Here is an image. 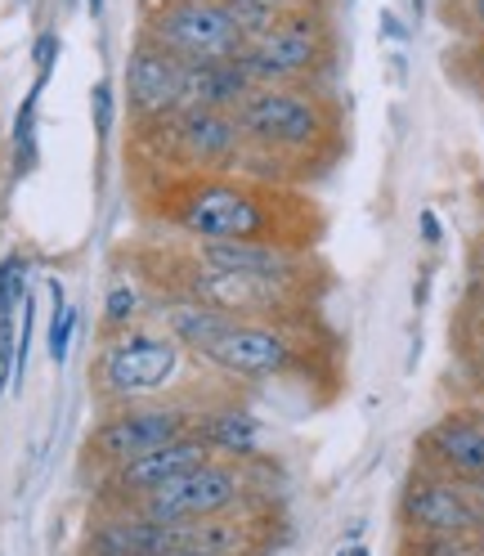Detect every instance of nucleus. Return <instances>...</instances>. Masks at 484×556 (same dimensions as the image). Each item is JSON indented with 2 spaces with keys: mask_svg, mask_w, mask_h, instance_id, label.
I'll list each match as a JSON object with an SVG mask.
<instances>
[{
  "mask_svg": "<svg viewBox=\"0 0 484 556\" xmlns=\"http://www.w3.org/2000/svg\"><path fill=\"white\" fill-rule=\"evenodd\" d=\"M189 368V351L166 337L157 324H140L130 332L103 337L99 355L90 364V387L103 408H126V404H149L180 395V381Z\"/></svg>",
  "mask_w": 484,
  "mask_h": 556,
  "instance_id": "4",
  "label": "nucleus"
},
{
  "mask_svg": "<svg viewBox=\"0 0 484 556\" xmlns=\"http://www.w3.org/2000/svg\"><path fill=\"white\" fill-rule=\"evenodd\" d=\"M166 556H206V552H166Z\"/></svg>",
  "mask_w": 484,
  "mask_h": 556,
  "instance_id": "33",
  "label": "nucleus"
},
{
  "mask_svg": "<svg viewBox=\"0 0 484 556\" xmlns=\"http://www.w3.org/2000/svg\"><path fill=\"white\" fill-rule=\"evenodd\" d=\"M162 225L184 242H279L309 252L323 229L319 206L301 189L265 185L238 170L166 176L157 193Z\"/></svg>",
  "mask_w": 484,
  "mask_h": 556,
  "instance_id": "1",
  "label": "nucleus"
},
{
  "mask_svg": "<svg viewBox=\"0 0 484 556\" xmlns=\"http://www.w3.org/2000/svg\"><path fill=\"white\" fill-rule=\"evenodd\" d=\"M467 490H471V494H475V503L484 507V480H471V484H467Z\"/></svg>",
  "mask_w": 484,
  "mask_h": 556,
  "instance_id": "31",
  "label": "nucleus"
},
{
  "mask_svg": "<svg viewBox=\"0 0 484 556\" xmlns=\"http://www.w3.org/2000/svg\"><path fill=\"white\" fill-rule=\"evenodd\" d=\"M31 63H37V77L50 81L54 63H59V37H54V31H41V37H37V46H31Z\"/></svg>",
  "mask_w": 484,
  "mask_h": 556,
  "instance_id": "25",
  "label": "nucleus"
},
{
  "mask_svg": "<svg viewBox=\"0 0 484 556\" xmlns=\"http://www.w3.org/2000/svg\"><path fill=\"white\" fill-rule=\"evenodd\" d=\"M206 458H212V448L202 444L198 431H189L180 440L153 448V454H144V458H130V463H122L113 471H103V498H109L113 507H135L140 498L157 494L162 484H170V480H180L184 471L202 467Z\"/></svg>",
  "mask_w": 484,
  "mask_h": 556,
  "instance_id": "12",
  "label": "nucleus"
},
{
  "mask_svg": "<svg viewBox=\"0 0 484 556\" xmlns=\"http://www.w3.org/2000/svg\"><path fill=\"white\" fill-rule=\"evenodd\" d=\"M247 94H252V81L242 77V67H238L233 59H220V63H184L180 113H184V109L233 113Z\"/></svg>",
  "mask_w": 484,
  "mask_h": 556,
  "instance_id": "16",
  "label": "nucleus"
},
{
  "mask_svg": "<svg viewBox=\"0 0 484 556\" xmlns=\"http://www.w3.org/2000/svg\"><path fill=\"white\" fill-rule=\"evenodd\" d=\"M86 10H90V18H99L103 14V0H86Z\"/></svg>",
  "mask_w": 484,
  "mask_h": 556,
  "instance_id": "32",
  "label": "nucleus"
},
{
  "mask_svg": "<svg viewBox=\"0 0 484 556\" xmlns=\"http://www.w3.org/2000/svg\"><path fill=\"white\" fill-rule=\"evenodd\" d=\"M27 274H31L27 256H18V252L0 256V319H14L23 309V301H27Z\"/></svg>",
  "mask_w": 484,
  "mask_h": 556,
  "instance_id": "21",
  "label": "nucleus"
},
{
  "mask_svg": "<svg viewBox=\"0 0 484 556\" xmlns=\"http://www.w3.org/2000/svg\"><path fill=\"white\" fill-rule=\"evenodd\" d=\"M202 444L212 448V458H229V463H260L265 454V427L260 417L238 404L229 395H212L198 413V427Z\"/></svg>",
  "mask_w": 484,
  "mask_h": 556,
  "instance_id": "15",
  "label": "nucleus"
},
{
  "mask_svg": "<svg viewBox=\"0 0 484 556\" xmlns=\"http://www.w3.org/2000/svg\"><path fill=\"white\" fill-rule=\"evenodd\" d=\"M467 345H471V355H475V364L484 368V319H475V328H471V341H467Z\"/></svg>",
  "mask_w": 484,
  "mask_h": 556,
  "instance_id": "27",
  "label": "nucleus"
},
{
  "mask_svg": "<svg viewBox=\"0 0 484 556\" xmlns=\"http://www.w3.org/2000/svg\"><path fill=\"white\" fill-rule=\"evenodd\" d=\"M422 467L448 476V480H484V427L467 408H448L440 422H431L418 440Z\"/></svg>",
  "mask_w": 484,
  "mask_h": 556,
  "instance_id": "14",
  "label": "nucleus"
},
{
  "mask_svg": "<svg viewBox=\"0 0 484 556\" xmlns=\"http://www.w3.org/2000/svg\"><path fill=\"white\" fill-rule=\"evenodd\" d=\"M140 37L176 54L180 63L238 59V50L247 46L225 10V0H144Z\"/></svg>",
  "mask_w": 484,
  "mask_h": 556,
  "instance_id": "8",
  "label": "nucleus"
},
{
  "mask_svg": "<svg viewBox=\"0 0 484 556\" xmlns=\"http://www.w3.org/2000/svg\"><path fill=\"white\" fill-rule=\"evenodd\" d=\"M260 463H229V458H206L202 467L184 471L180 480L162 484L157 494L140 498L135 511L162 520V526H189V520H212L229 516L242 507L260 503V484H256Z\"/></svg>",
  "mask_w": 484,
  "mask_h": 556,
  "instance_id": "7",
  "label": "nucleus"
},
{
  "mask_svg": "<svg viewBox=\"0 0 484 556\" xmlns=\"http://www.w3.org/2000/svg\"><path fill=\"white\" fill-rule=\"evenodd\" d=\"M242 130L238 176L301 189L345 149V109L328 86H252L233 109Z\"/></svg>",
  "mask_w": 484,
  "mask_h": 556,
  "instance_id": "2",
  "label": "nucleus"
},
{
  "mask_svg": "<svg viewBox=\"0 0 484 556\" xmlns=\"http://www.w3.org/2000/svg\"><path fill=\"white\" fill-rule=\"evenodd\" d=\"M418 225H422V242H426V248H435V242H440V216L431 212V206L418 216Z\"/></svg>",
  "mask_w": 484,
  "mask_h": 556,
  "instance_id": "26",
  "label": "nucleus"
},
{
  "mask_svg": "<svg viewBox=\"0 0 484 556\" xmlns=\"http://www.w3.org/2000/svg\"><path fill=\"white\" fill-rule=\"evenodd\" d=\"M399 534H484V507L462 480L418 467L399 490Z\"/></svg>",
  "mask_w": 484,
  "mask_h": 556,
  "instance_id": "10",
  "label": "nucleus"
},
{
  "mask_svg": "<svg viewBox=\"0 0 484 556\" xmlns=\"http://www.w3.org/2000/svg\"><path fill=\"white\" fill-rule=\"evenodd\" d=\"M50 301H54V319H50L46 351H50L54 364H63L67 359V345H73V332H77V305H67L59 278H50Z\"/></svg>",
  "mask_w": 484,
  "mask_h": 556,
  "instance_id": "20",
  "label": "nucleus"
},
{
  "mask_svg": "<svg viewBox=\"0 0 484 556\" xmlns=\"http://www.w3.org/2000/svg\"><path fill=\"white\" fill-rule=\"evenodd\" d=\"M471 54H480V63H484V41H475V50Z\"/></svg>",
  "mask_w": 484,
  "mask_h": 556,
  "instance_id": "34",
  "label": "nucleus"
},
{
  "mask_svg": "<svg viewBox=\"0 0 484 556\" xmlns=\"http://www.w3.org/2000/svg\"><path fill=\"white\" fill-rule=\"evenodd\" d=\"M462 408H467V413L475 417V422L484 427V395H480V400H471V404H462Z\"/></svg>",
  "mask_w": 484,
  "mask_h": 556,
  "instance_id": "30",
  "label": "nucleus"
},
{
  "mask_svg": "<svg viewBox=\"0 0 484 556\" xmlns=\"http://www.w3.org/2000/svg\"><path fill=\"white\" fill-rule=\"evenodd\" d=\"M180 94H184V63L176 54H166L162 46H153L149 37H140L130 46V59H126L130 122L140 130L166 122L170 113H180Z\"/></svg>",
  "mask_w": 484,
  "mask_h": 556,
  "instance_id": "11",
  "label": "nucleus"
},
{
  "mask_svg": "<svg viewBox=\"0 0 484 556\" xmlns=\"http://www.w3.org/2000/svg\"><path fill=\"white\" fill-rule=\"evenodd\" d=\"M484 534H399V556H480Z\"/></svg>",
  "mask_w": 484,
  "mask_h": 556,
  "instance_id": "18",
  "label": "nucleus"
},
{
  "mask_svg": "<svg viewBox=\"0 0 484 556\" xmlns=\"http://www.w3.org/2000/svg\"><path fill=\"white\" fill-rule=\"evenodd\" d=\"M336 556H372V552H368L359 539H351V543H341V547H336Z\"/></svg>",
  "mask_w": 484,
  "mask_h": 556,
  "instance_id": "29",
  "label": "nucleus"
},
{
  "mask_svg": "<svg viewBox=\"0 0 484 556\" xmlns=\"http://www.w3.org/2000/svg\"><path fill=\"white\" fill-rule=\"evenodd\" d=\"M471 269H475V274L484 278V233L475 238V248H471Z\"/></svg>",
  "mask_w": 484,
  "mask_h": 556,
  "instance_id": "28",
  "label": "nucleus"
},
{
  "mask_svg": "<svg viewBox=\"0 0 484 556\" xmlns=\"http://www.w3.org/2000/svg\"><path fill=\"white\" fill-rule=\"evenodd\" d=\"M166 552H184V526H162L149 520L135 507H113L109 516H99L81 556H166Z\"/></svg>",
  "mask_w": 484,
  "mask_h": 556,
  "instance_id": "13",
  "label": "nucleus"
},
{
  "mask_svg": "<svg viewBox=\"0 0 484 556\" xmlns=\"http://www.w3.org/2000/svg\"><path fill=\"white\" fill-rule=\"evenodd\" d=\"M444 23L458 27L467 41H484V0H440Z\"/></svg>",
  "mask_w": 484,
  "mask_h": 556,
  "instance_id": "22",
  "label": "nucleus"
},
{
  "mask_svg": "<svg viewBox=\"0 0 484 556\" xmlns=\"http://www.w3.org/2000/svg\"><path fill=\"white\" fill-rule=\"evenodd\" d=\"M149 315H153V296L140 283H130V278H117V283L103 292V337L140 328V324H149Z\"/></svg>",
  "mask_w": 484,
  "mask_h": 556,
  "instance_id": "17",
  "label": "nucleus"
},
{
  "mask_svg": "<svg viewBox=\"0 0 484 556\" xmlns=\"http://www.w3.org/2000/svg\"><path fill=\"white\" fill-rule=\"evenodd\" d=\"M323 351L328 341L315 332V319H229L198 364L229 387H265L283 377H309Z\"/></svg>",
  "mask_w": 484,
  "mask_h": 556,
  "instance_id": "3",
  "label": "nucleus"
},
{
  "mask_svg": "<svg viewBox=\"0 0 484 556\" xmlns=\"http://www.w3.org/2000/svg\"><path fill=\"white\" fill-rule=\"evenodd\" d=\"M225 10H229V18L238 23L242 41L260 37V31H269L283 14H292L288 0H225Z\"/></svg>",
  "mask_w": 484,
  "mask_h": 556,
  "instance_id": "19",
  "label": "nucleus"
},
{
  "mask_svg": "<svg viewBox=\"0 0 484 556\" xmlns=\"http://www.w3.org/2000/svg\"><path fill=\"white\" fill-rule=\"evenodd\" d=\"M90 113H94V130H99V135L113 130V86H109V81H99V86L90 90Z\"/></svg>",
  "mask_w": 484,
  "mask_h": 556,
  "instance_id": "24",
  "label": "nucleus"
},
{
  "mask_svg": "<svg viewBox=\"0 0 484 556\" xmlns=\"http://www.w3.org/2000/svg\"><path fill=\"white\" fill-rule=\"evenodd\" d=\"M341 59L336 18L328 5L292 10L269 31L252 37L238 50V67L252 86H323Z\"/></svg>",
  "mask_w": 484,
  "mask_h": 556,
  "instance_id": "5",
  "label": "nucleus"
},
{
  "mask_svg": "<svg viewBox=\"0 0 484 556\" xmlns=\"http://www.w3.org/2000/svg\"><path fill=\"white\" fill-rule=\"evenodd\" d=\"M144 135H153L162 157L176 166L170 176H212V170H238L242 162V130L233 113L184 109L149 126Z\"/></svg>",
  "mask_w": 484,
  "mask_h": 556,
  "instance_id": "9",
  "label": "nucleus"
},
{
  "mask_svg": "<svg viewBox=\"0 0 484 556\" xmlns=\"http://www.w3.org/2000/svg\"><path fill=\"white\" fill-rule=\"evenodd\" d=\"M14 355H18V324L0 319V395L14 387Z\"/></svg>",
  "mask_w": 484,
  "mask_h": 556,
  "instance_id": "23",
  "label": "nucleus"
},
{
  "mask_svg": "<svg viewBox=\"0 0 484 556\" xmlns=\"http://www.w3.org/2000/svg\"><path fill=\"white\" fill-rule=\"evenodd\" d=\"M206 400L212 395L180 391V395L149 400V404L109 408L86 435V463H94L99 471H113L130 458H144V454H153V448L189 435L198 427V413H202Z\"/></svg>",
  "mask_w": 484,
  "mask_h": 556,
  "instance_id": "6",
  "label": "nucleus"
}]
</instances>
